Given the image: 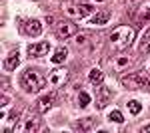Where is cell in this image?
I'll use <instances>...</instances> for the list:
<instances>
[{
  "instance_id": "8",
  "label": "cell",
  "mask_w": 150,
  "mask_h": 133,
  "mask_svg": "<svg viewBox=\"0 0 150 133\" xmlns=\"http://www.w3.org/2000/svg\"><path fill=\"white\" fill-rule=\"evenodd\" d=\"M66 79H68V72H66V70H54V72L48 76V84L54 86V88H60V86L66 84Z\"/></svg>"
},
{
  "instance_id": "17",
  "label": "cell",
  "mask_w": 150,
  "mask_h": 133,
  "mask_svg": "<svg viewBox=\"0 0 150 133\" xmlns=\"http://www.w3.org/2000/svg\"><path fill=\"white\" fill-rule=\"evenodd\" d=\"M88 79H90L92 84H100V81L104 79V74L100 72V70H92V72L88 74Z\"/></svg>"
},
{
  "instance_id": "3",
  "label": "cell",
  "mask_w": 150,
  "mask_h": 133,
  "mask_svg": "<svg viewBox=\"0 0 150 133\" xmlns=\"http://www.w3.org/2000/svg\"><path fill=\"white\" fill-rule=\"evenodd\" d=\"M122 84L128 89H140V88H150V76L146 74V70L140 72H132L128 76H122Z\"/></svg>"
},
{
  "instance_id": "19",
  "label": "cell",
  "mask_w": 150,
  "mask_h": 133,
  "mask_svg": "<svg viewBox=\"0 0 150 133\" xmlns=\"http://www.w3.org/2000/svg\"><path fill=\"white\" fill-rule=\"evenodd\" d=\"M128 109H130V113H140V109H142V105H140L136 100H132V101H128Z\"/></svg>"
},
{
  "instance_id": "13",
  "label": "cell",
  "mask_w": 150,
  "mask_h": 133,
  "mask_svg": "<svg viewBox=\"0 0 150 133\" xmlns=\"http://www.w3.org/2000/svg\"><path fill=\"white\" fill-rule=\"evenodd\" d=\"M108 20H110V12L102 10V12H96L92 18H90V22H88V24H96V26H100V24H106Z\"/></svg>"
},
{
  "instance_id": "12",
  "label": "cell",
  "mask_w": 150,
  "mask_h": 133,
  "mask_svg": "<svg viewBox=\"0 0 150 133\" xmlns=\"http://www.w3.org/2000/svg\"><path fill=\"white\" fill-rule=\"evenodd\" d=\"M76 129L78 131H92V129H96V121L92 117H84V119H80L76 123Z\"/></svg>"
},
{
  "instance_id": "10",
  "label": "cell",
  "mask_w": 150,
  "mask_h": 133,
  "mask_svg": "<svg viewBox=\"0 0 150 133\" xmlns=\"http://www.w3.org/2000/svg\"><path fill=\"white\" fill-rule=\"evenodd\" d=\"M22 30L28 36H40V32H42V22L40 20H28Z\"/></svg>"
},
{
  "instance_id": "1",
  "label": "cell",
  "mask_w": 150,
  "mask_h": 133,
  "mask_svg": "<svg viewBox=\"0 0 150 133\" xmlns=\"http://www.w3.org/2000/svg\"><path fill=\"white\" fill-rule=\"evenodd\" d=\"M136 38V32L134 28L130 26H118L116 30H112V34L108 36V42L114 50H124V48H130L132 42Z\"/></svg>"
},
{
  "instance_id": "24",
  "label": "cell",
  "mask_w": 150,
  "mask_h": 133,
  "mask_svg": "<svg viewBox=\"0 0 150 133\" xmlns=\"http://www.w3.org/2000/svg\"><path fill=\"white\" fill-rule=\"evenodd\" d=\"M82 2H88V0H82Z\"/></svg>"
},
{
  "instance_id": "14",
  "label": "cell",
  "mask_w": 150,
  "mask_h": 133,
  "mask_svg": "<svg viewBox=\"0 0 150 133\" xmlns=\"http://www.w3.org/2000/svg\"><path fill=\"white\" fill-rule=\"evenodd\" d=\"M150 50V26L144 30L142 38H140V54H148Z\"/></svg>"
},
{
  "instance_id": "21",
  "label": "cell",
  "mask_w": 150,
  "mask_h": 133,
  "mask_svg": "<svg viewBox=\"0 0 150 133\" xmlns=\"http://www.w3.org/2000/svg\"><path fill=\"white\" fill-rule=\"evenodd\" d=\"M86 40H88V36H76L74 42H76L78 46H84V44H86Z\"/></svg>"
},
{
  "instance_id": "22",
  "label": "cell",
  "mask_w": 150,
  "mask_h": 133,
  "mask_svg": "<svg viewBox=\"0 0 150 133\" xmlns=\"http://www.w3.org/2000/svg\"><path fill=\"white\" fill-rule=\"evenodd\" d=\"M128 64V58H118V66L122 68V66H126Z\"/></svg>"
},
{
  "instance_id": "25",
  "label": "cell",
  "mask_w": 150,
  "mask_h": 133,
  "mask_svg": "<svg viewBox=\"0 0 150 133\" xmlns=\"http://www.w3.org/2000/svg\"><path fill=\"white\" fill-rule=\"evenodd\" d=\"M98 2H102V0H98Z\"/></svg>"
},
{
  "instance_id": "23",
  "label": "cell",
  "mask_w": 150,
  "mask_h": 133,
  "mask_svg": "<svg viewBox=\"0 0 150 133\" xmlns=\"http://www.w3.org/2000/svg\"><path fill=\"white\" fill-rule=\"evenodd\" d=\"M142 131H146V133H150V125H144V127H142Z\"/></svg>"
},
{
  "instance_id": "16",
  "label": "cell",
  "mask_w": 150,
  "mask_h": 133,
  "mask_svg": "<svg viewBox=\"0 0 150 133\" xmlns=\"http://www.w3.org/2000/svg\"><path fill=\"white\" fill-rule=\"evenodd\" d=\"M66 58H68V50H66V48H58L56 54L52 56V62H54V64H62Z\"/></svg>"
},
{
  "instance_id": "5",
  "label": "cell",
  "mask_w": 150,
  "mask_h": 133,
  "mask_svg": "<svg viewBox=\"0 0 150 133\" xmlns=\"http://www.w3.org/2000/svg\"><path fill=\"white\" fill-rule=\"evenodd\" d=\"M66 14L72 18H86L92 14V6L90 4H78V6H66Z\"/></svg>"
},
{
  "instance_id": "4",
  "label": "cell",
  "mask_w": 150,
  "mask_h": 133,
  "mask_svg": "<svg viewBox=\"0 0 150 133\" xmlns=\"http://www.w3.org/2000/svg\"><path fill=\"white\" fill-rule=\"evenodd\" d=\"M14 131L16 133H36V131H42V127H40V123H38V119L34 115H26L20 123H16Z\"/></svg>"
},
{
  "instance_id": "18",
  "label": "cell",
  "mask_w": 150,
  "mask_h": 133,
  "mask_svg": "<svg viewBox=\"0 0 150 133\" xmlns=\"http://www.w3.org/2000/svg\"><path fill=\"white\" fill-rule=\"evenodd\" d=\"M90 103V95L86 93V91H80V95H78V105L80 107H86Z\"/></svg>"
},
{
  "instance_id": "15",
  "label": "cell",
  "mask_w": 150,
  "mask_h": 133,
  "mask_svg": "<svg viewBox=\"0 0 150 133\" xmlns=\"http://www.w3.org/2000/svg\"><path fill=\"white\" fill-rule=\"evenodd\" d=\"M134 22H136V24L150 22V8H140V10L134 14Z\"/></svg>"
},
{
  "instance_id": "9",
  "label": "cell",
  "mask_w": 150,
  "mask_h": 133,
  "mask_svg": "<svg viewBox=\"0 0 150 133\" xmlns=\"http://www.w3.org/2000/svg\"><path fill=\"white\" fill-rule=\"evenodd\" d=\"M50 50L48 42H38V44H30L28 46V56L30 58H40V56H46Z\"/></svg>"
},
{
  "instance_id": "6",
  "label": "cell",
  "mask_w": 150,
  "mask_h": 133,
  "mask_svg": "<svg viewBox=\"0 0 150 133\" xmlns=\"http://www.w3.org/2000/svg\"><path fill=\"white\" fill-rule=\"evenodd\" d=\"M54 103H56V93L50 91V93H46V95L38 97V101H36V111H38V113H44V111H48Z\"/></svg>"
},
{
  "instance_id": "20",
  "label": "cell",
  "mask_w": 150,
  "mask_h": 133,
  "mask_svg": "<svg viewBox=\"0 0 150 133\" xmlns=\"http://www.w3.org/2000/svg\"><path fill=\"white\" fill-rule=\"evenodd\" d=\"M110 119L116 121V123H122V121H124V117H122V113H120V111H112V113H110Z\"/></svg>"
},
{
  "instance_id": "2",
  "label": "cell",
  "mask_w": 150,
  "mask_h": 133,
  "mask_svg": "<svg viewBox=\"0 0 150 133\" xmlns=\"http://www.w3.org/2000/svg\"><path fill=\"white\" fill-rule=\"evenodd\" d=\"M44 81H48V79H44V76L38 70H32V68H28L20 76V86L26 93H38L44 88Z\"/></svg>"
},
{
  "instance_id": "11",
  "label": "cell",
  "mask_w": 150,
  "mask_h": 133,
  "mask_svg": "<svg viewBox=\"0 0 150 133\" xmlns=\"http://www.w3.org/2000/svg\"><path fill=\"white\" fill-rule=\"evenodd\" d=\"M18 64H20V56H18L16 50H14V52H10L8 58L4 60V68H6L8 72H12V70H16V68H18Z\"/></svg>"
},
{
  "instance_id": "7",
  "label": "cell",
  "mask_w": 150,
  "mask_h": 133,
  "mask_svg": "<svg viewBox=\"0 0 150 133\" xmlns=\"http://www.w3.org/2000/svg\"><path fill=\"white\" fill-rule=\"evenodd\" d=\"M76 32H78V26L72 24V22H60V24H58V28H56L58 38H62V40L76 36Z\"/></svg>"
}]
</instances>
